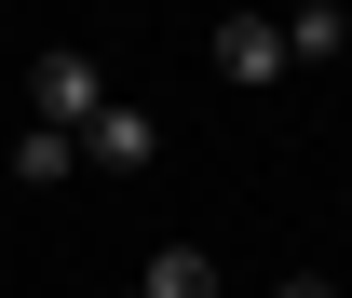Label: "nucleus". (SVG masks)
I'll list each match as a JSON object with an SVG mask.
<instances>
[{"label": "nucleus", "instance_id": "obj_7", "mask_svg": "<svg viewBox=\"0 0 352 298\" xmlns=\"http://www.w3.org/2000/svg\"><path fill=\"white\" fill-rule=\"evenodd\" d=\"M285 298H339V285H325V271H298V285H285Z\"/></svg>", "mask_w": 352, "mask_h": 298}, {"label": "nucleus", "instance_id": "obj_3", "mask_svg": "<svg viewBox=\"0 0 352 298\" xmlns=\"http://www.w3.org/2000/svg\"><path fill=\"white\" fill-rule=\"evenodd\" d=\"M82 163H109V176H149V163H163V123L109 95V109H95V123H82Z\"/></svg>", "mask_w": 352, "mask_h": 298}, {"label": "nucleus", "instance_id": "obj_1", "mask_svg": "<svg viewBox=\"0 0 352 298\" xmlns=\"http://www.w3.org/2000/svg\"><path fill=\"white\" fill-rule=\"evenodd\" d=\"M95 109H109V68H95V54H68V41H54L41 68H28V123H54V136H82Z\"/></svg>", "mask_w": 352, "mask_h": 298}, {"label": "nucleus", "instance_id": "obj_2", "mask_svg": "<svg viewBox=\"0 0 352 298\" xmlns=\"http://www.w3.org/2000/svg\"><path fill=\"white\" fill-rule=\"evenodd\" d=\"M204 54H217V82H230V95H271V82H285V28H271V14H230Z\"/></svg>", "mask_w": 352, "mask_h": 298}, {"label": "nucleus", "instance_id": "obj_6", "mask_svg": "<svg viewBox=\"0 0 352 298\" xmlns=\"http://www.w3.org/2000/svg\"><path fill=\"white\" fill-rule=\"evenodd\" d=\"M135 298H217V257H204V244H163V257H149V285H135Z\"/></svg>", "mask_w": 352, "mask_h": 298}, {"label": "nucleus", "instance_id": "obj_8", "mask_svg": "<svg viewBox=\"0 0 352 298\" xmlns=\"http://www.w3.org/2000/svg\"><path fill=\"white\" fill-rule=\"evenodd\" d=\"M217 298H230V285H217Z\"/></svg>", "mask_w": 352, "mask_h": 298}, {"label": "nucleus", "instance_id": "obj_5", "mask_svg": "<svg viewBox=\"0 0 352 298\" xmlns=\"http://www.w3.org/2000/svg\"><path fill=\"white\" fill-rule=\"evenodd\" d=\"M325 54H352V14H339V0L285 14V68H325Z\"/></svg>", "mask_w": 352, "mask_h": 298}, {"label": "nucleus", "instance_id": "obj_4", "mask_svg": "<svg viewBox=\"0 0 352 298\" xmlns=\"http://www.w3.org/2000/svg\"><path fill=\"white\" fill-rule=\"evenodd\" d=\"M68 176H82V136H54V123L14 136V190H68Z\"/></svg>", "mask_w": 352, "mask_h": 298}]
</instances>
